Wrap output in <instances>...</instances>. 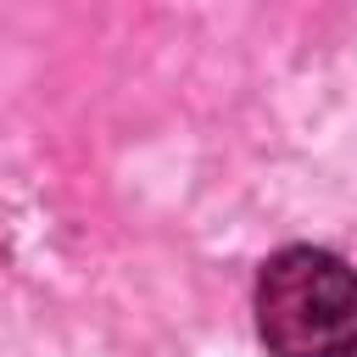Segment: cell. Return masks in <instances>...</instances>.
<instances>
[{
  "label": "cell",
  "mask_w": 357,
  "mask_h": 357,
  "mask_svg": "<svg viewBox=\"0 0 357 357\" xmlns=\"http://www.w3.org/2000/svg\"><path fill=\"white\" fill-rule=\"evenodd\" d=\"M257 329L273 357H357V273L318 245H284L257 273Z\"/></svg>",
  "instance_id": "6da1fadb"
}]
</instances>
